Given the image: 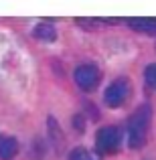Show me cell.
I'll return each mask as SVG.
<instances>
[{
    "mask_svg": "<svg viewBox=\"0 0 156 160\" xmlns=\"http://www.w3.org/2000/svg\"><path fill=\"white\" fill-rule=\"evenodd\" d=\"M150 116H152L150 113V106H140L130 116V120H128V144H130V148L138 150L146 142L148 128H150Z\"/></svg>",
    "mask_w": 156,
    "mask_h": 160,
    "instance_id": "1",
    "label": "cell"
},
{
    "mask_svg": "<svg viewBox=\"0 0 156 160\" xmlns=\"http://www.w3.org/2000/svg\"><path fill=\"white\" fill-rule=\"evenodd\" d=\"M73 79H75V83H77L79 89L91 91V89H95L98 83H99V69L95 65H91V63L79 65L77 69H75V73H73Z\"/></svg>",
    "mask_w": 156,
    "mask_h": 160,
    "instance_id": "2",
    "label": "cell"
},
{
    "mask_svg": "<svg viewBox=\"0 0 156 160\" xmlns=\"http://www.w3.org/2000/svg\"><path fill=\"white\" fill-rule=\"evenodd\" d=\"M120 148V130L118 128H102L98 132V150L103 154H112Z\"/></svg>",
    "mask_w": 156,
    "mask_h": 160,
    "instance_id": "3",
    "label": "cell"
},
{
    "mask_svg": "<svg viewBox=\"0 0 156 160\" xmlns=\"http://www.w3.org/2000/svg\"><path fill=\"white\" fill-rule=\"evenodd\" d=\"M128 91H130L128 81H126V79H118V81H113L112 85L105 89L103 99L109 108H120L122 103L126 102V98H128Z\"/></svg>",
    "mask_w": 156,
    "mask_h": 160,
    "instance_id": "4",
    "label": "cell"
},
{
    "mask_svg": "<svg viewBox=\"0 0 156 160\" xmlns=\"http://www.w3.org/2000/svg\"><path fill=\"white\" fill-rule=\"evenodd\" d=\"M95 22H98V20H89V18H77V24H79V27H85L87 31H91V28L95 27Z\"/></svg>",
    "mask_w": 156,
    "mask_h": 160,
    "instance_id": "12",
    "label": "cell"
},
{
    "mask_svg": "<svg viewBox=\"0 0 156 160\" xmlns=\"http://www.w3.org/2000/svg\"><path fill=\"white\" fill-rule=\"evenodd\" d=\"M128 24L138 32L156 35V18H128Z\"/></svg>",
    "mask_w": 156,
    "mask_h": 160,
    "instance_id": "7",
    "label": "cell"
},
{
    "mask_svg": "<svg viewBox=\"0 0 156 160\" xmlns=\"http://www.w3.org/2000/svg\"><path fill=\"white\" fill-rule=\"evenodd\" d=\"M144 79H146V83H148V87L156 89V63H152V65L146 67V71H144Z\"/></svg>",
    "mask_w": 156,
    "mask_h": 160,
    "instance_id": "9",
    "label": "cell"
},
{
    "mask_svg": "<svg viewBox=\"0 0 156 160\" xmlns=\"http://www.w3.org/2000/svg\"><path fill=\"white\" fill-rule=\"evenodd\" d=\"M16 152H18V142H16V138H12V136L0 138V158L10 160V158L16 156Z\"/></svg>",
    "mask_w": 156,
    "mask_h": 160,
    "instance_id": "6",
    "label": "cell"
},
{
    "mask_svg": "<svg viewBox=\"0 0 156 160\" xmlns=\"http://www.w3.org/2000/svg\"><path fill=\"white\" fill-rule=\"evenodd\" d=\"M73 126L77 132H83L85 130V118H83V113H77V116H73Z\"/></svg>",
    "mask_w": 156,
    "mask_h": 160,
    "instance_id": "11",
    "label": "cell"
},
{
    "mask_svg": "<svg viewBox=\"0 0 156 160\" xmlns=\"http://www.w3.org/2000/svg\"><path fill=\"white\" fill-rule=\"evenodd\" d=\"M47 132H49V140H51L53 148L57 154L63 152V148H65V136H63V130L59 128L57 120H55L53 116L47 118Z\"/></svg>",
    "mask_w": 156,
    "mask_h": 160,
    "instance_id": "5",
    "label": "cell"
},
{
    "mask_svg": "<svg viewBox=\"0 0 156 160\" xmlns=\"http://www.w3.org/2000/svg\"><path fill=\"white\" fill-rule=\"evenodd\" d=\"M103 22H108V24H116V22H120L118 18H103Z\"/></svg>",
    "mask_w": 156,
    "mask_h": 160,
    "instance_id": "13",
    "label": "cell"
},
{
    "mask_svg": "<svg viewBox=\"0 0 156 160\" xmlns=\"http://www.w3.org/2000/svg\"><path fill=\"white\" fill-rule=\"evenodd\" d=\"M87 158H89V152L85 148H75V150H71L67 160H87Z\"/></svg>",
    "mask_w": 156,
    "mask_h": 160,
    "instance_id": "10",
    "label": "cell"
},
{
    "mask_svg": "<svg viewBox=\"0 0 156 160\" xmlns=\"http://www.w3.org/2000/svg\"><path fill=\"white\" fill-rule=\"evenodd\" d=\"M35 37L39 41H47V43H51V41H55V37H57V31H55V27L51 22H39L35 27Z\"/></svg>",
    "mask_w": 156,
    "mask_h": 160,
    "instance_id": "8",
    "label": "cell"
}]
</instances>
